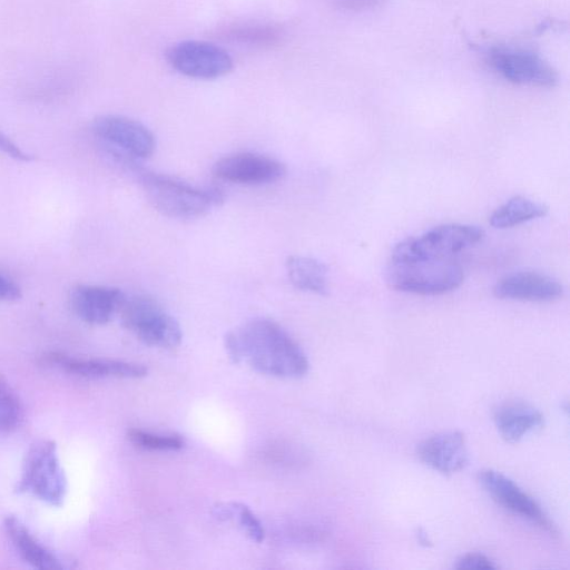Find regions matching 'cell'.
<instances>
[{
  "label": "cell",
  "mask_w": 570,
  "mask_h": 570,
  "mask_svg": "<svg viewBox=\"0 0 570 570\" xmlns=\"http://www.w3.org/2000/svg\"><path fill=\"white\" fill-rule=\"evenodd\" d=\"M243 360L257 372L283 379H298L309 363L298 343L275 321L255 317L234 330Z\"/></svg>",
  "instance_id": "cell-1"
},
{
  "label": "cell",
  "mask_w": 570,
  "mask_h": 570,
  "mask_svg": "<svg viewBox=\"0 0 570 570\" xmlns=\"http://www.w3.org/2000/svg\"><path fill=\"white\" fill-rule=\"evenodd\" d=\"M146 198L160 214L180 219L197 218L219 207L225 199L218 188H200L180 179L138 168Z\"/></svg>",
  "instance_id": "cell-2"
},
{
  "label": "cell",
  "mask_w": 570,
  "mask_h": 570,
  "mask_svg": "<svg viewBox=\"0 0 570 570\" xmlns=\"http://www.w3.org/2000/svg\"><path fill=\"white\" fill-rule=\"evenodd\" d=\"M385 279L395 291L417 295H441L461 286L464 272L453 258L396 262L390 259Z\"/></svg>",
  "instance_id": "cell-3"
},
{
  "label": "cell",
  "mask_w": 570,
  "mask_h": 570,
  "mask_svg": "<svg viewBox=\"0 0 570 570\" xmlns=\"http://www.w3.org/2000/svg\"><path fill=\"white\" fill-rule=\"evenodd\" d=\"M14 490L29 493L52 507L63 503L68 482L53 441L39 440L31 444Z\"/></svg>",
  "instance_id": "cell-4"
},
{
  "label": "cell",
  "mask_w": 570,
  "mask_h": 570,
  "mask_svg": "<svg viewBox=\"0 0 570 570\" xmlns=\"http://www.w3.org/2000/svg\"><path fill=\"white\" fill-rule=\"evenodd\" d=\"M484 236V230L475 225L444 224L419 237L401 240L393 247L390 259L411 262L452 258L463 249L480 243Z\"/></svg>",
  "instance_id": "cell-5"
},
{
  "label": "cell",
  "mask_w": 570,
  "mask_h": 570,
  "mask_svg": "<svg viewBox=\"0 0 570 570\" xmlns=\"http://www.w3.org/2000/svg\"><path fill=\"white\" fill-rule=\"evenodd\" d=\"M119 314L121 325L146 345L170 348L181 342L178 321L147 295L126 296Z\"/></svg>",
  "instance_id": "cell-6"
},
{
  "label": "cell",
  "mask_w": 570,
  "mask_h": 570,
  "mask_svg": "<svg viewBox=\"0 0 570 570\" xmlns=\"http://www.w3.org/2000/svg\"><path fill=\"white\" fill-rule=\"evenodd\" d=\"M91 128L107 154L124 166L150 157L156 149V138L149 128L126 116H98Z\"/></svg>",
  "instance_id": "cell-7"
},
{
  "label": "cell",
  "mask_w": 570,
  "mask_h": 570,
  "mask_svg": "<svg viewBox=\"0 0 570 570\" xmlns=\"http://www.w3.org/2000/svg\"><path fill=\"white\" fill-rule=\"evenodd\" d=\"M487 65L509 82L533 87H554L557 71L537 52L507 46H490L483 50Z\"/></svg>",
  "instance_id": "cell-8"
},
{
  "label": "cell",
  "mask_w": 570,
  "mask_h": 570,
  "mask_svg": "<svg viewBox=\"0 0 570 570\" xmlns=\"http://www.w3.org/2000/svg\"><path fill=\"white\" fill-rule=\"evenodd\" d=\"M167 60L179 73L196 79H216L233 68L227 50L204 40H184L173 45L167 51Z\"/></svg>",
  "instance_id": "cell-9"
},
{
  "label": "cell",
  "mask_w": 570,
  "mask_h": 570,
  "mask_svg": "<svg viewBox=\"0 0 570 570\" xmlns=\"http://www.w3.org/2000/svg\"><path fill=\"white\" fill-rule=\"evenodd\" d=\"M212 170L222 180L242 185L273 184L286 174L278 159L252 151L226 155L216 160Z\"/></svg>",
  "instance_id": "cell-10"
},
{
  "label": "cell",
  "mask_w": 570,
  "mask_h": 570,
  "mask_svg": "<svg viewBox=\"0 0 570 570\" xmlns=\"http://www.w3.org/2000/svg\"><path fill=\"white\" fill-rule=\"evenodd\" d=\"M40 363L49 368L82 379L126 377L139 379L146 376V366L137 363L107 360L83 358L61 352H48L40 357Z\"/></svg>",
  "instance_id": "cell-11"
},
{
  "label": "cell",
  "mask_w": 570,
  "mask_h": 570,
  "mask_svg": "<svg viewBox=\"0 0 570 570\" xmlns=\"http://www.w3.org/2000/svg\"><path fill=\"white\" fill-rule=\"evenodd\" d=\"M478 480L490 497L505 510L538 524L547 531H553L541 507L511 479L489 469L480 471Z\"/></svg>",
  "instance_id": "cell-12"
},
{
  "label": "cell",
  "mask_w": 570,
  "mask_h": 570,
  "mask_svg": "<svg viewBox=\"0 0 570 570\" xmlns=\"http://www.w3.org/2000/svg\"><path fill=\"white\" fill-rule=\"evenodd\" d=\"M125 293L116 287L81 284L70 295L73 313L85 323L107 324L119 313Z\"/></svg>",
  "instance_id": "cell-13"
},
{
  "label": "cell",
  "mask_w": 570,
  "mask_h": 570,
  "mask_svg": "<svg viewBox=\"0 0 570 570\" xmlns=\"http://www.w3.org/2000/svg\"><path fill=\"white\" fill-rule=\"evenodd\" d=\"M416 454L425 465L446 475L463 470L469 462L465 438L459 431L442 432L423 440L416 446Z\"/></svg>",
  "instance_id": "cell-14"
},
{
  "label": "cell",
  "mask_w": 570,
  "mask_h": 570,
  "mask_svg": "<svg viewBox=\"0 0 570 570\" xmlns=\"http://www.w3.org/2000/svg\"><path fill=\"white\" fill-rule=\"evenodd\" d=\"M564 293L556 278L538 272H515L497 282L493 295L501 299L551 302Z\"/></svg>",
  "instance_id": "cell-15"
},
{
  "label": "cell",
  "mask_w": 570,
  "mask_h": 570,
  "mask_svg": "<svg viewBox=\"0 0 570 570\" xmlns=\"http://www.w3.org/2000/svg\"><path fill=\"white\" fill-rule=\"evenodd\" d=\"M3 528L13 549L26 563L39 570H62L66 568L63 560L35 538L17 517H6Z\"/></svg>",
  "instance_id": "cell-16"
},
{
  "label": "cell",
  "mask_w": 570,
  "mask_h": 570,
  "mask_svg": "<svg viewBox=\"0 0 570 570\" xmlns=\"http://www.w3.org/2000/svg\"><path fill=\"white\" fill-rule=\"evenodd\" d=\"M493 421L504 441L517 443L528 433L540 429L543 425L544 417L532 405L512 401L497 407Z\"/></svg>",
  "instance_id": "cell-17"
},
{
  "label": "cell",
  "mask_w": 570,
  "mask_h": 570,
  "mask_svg": "<svg viewBox=\"0 0 570 570\" xmlns=\"http://www.w3.org/2000/svg\"><path fill=\"white\" fill-rule=\"evenodd\" d=\"M292 285L304 292L325 296L328 294L327 266L317 258L291 255L285 261Z\"/></svg>",
  "instance_id": "cell-18"
},
{
  "label": "cell",
  "mask_w": 570,
  "mask_h": 570,
  "mask_svg": "<svg viewBox=\"0 0 570 570\" xmlns=\"http://www.w3.org/2000/svg\"><path fill=\"white\" fill-rule=\"evenodd\" d=\"M548 213L547 205L523 196H514L491 213L489 224L499 229L510 228L544 217Z\"/></svg>",
  "instance_id": "cell-19"
},
{
  "label": "cell",
  "mask_w": 570,
  "mask_h": 570,
  "mask_svg": "<svg viewBox=\"0 0 570 570\" xmlns=\"http://www.w3.org/2000/svg\"><path fill=\"white\" fill-rule=\"evenodd\" d=\"M22 420L21 400L10 383L0 375V433L17 430Z\"/></svg>",
  "instance_id": "cell-20"
},
{
  "label": "cell",
  "mask_w": 570,
  "mask_h": 570,
  "mask_svg": "<svg viewBox=\"0 0 570 570\" xmlns=\"http://www.w3.org/2000/svg\"><path fill=\"white\" fill-rule=\"evenodd\" d=\"M227 37L239 43L265 46L277 42L281 31L271 24L242 23L232 27Z\"/></svg>",
  "instance_id": "cell-21"
},
{
  "label": "cell",
  "mask_w": 570,
  "mask_h": 570,
  "mask_svg": "<svg viewBox=\"0 0 570 570\" xmlns=\"http://www.w3.org/2000/svg\"><path fill=\"white\" fill-rule=\"evenodd\" d=\"M129 441L144 450L178 451L185 446V440L179 434H161L130 429L127 433Z\"/></svg>",
  "instance_id": "cell-22"
},
{
  "label": "cell",
  "mask_w": 570,
  "mask_h": 570,
  "mask_svg": "<svg viewBox=\"0 0 570 570\" xmlns=\"http://www.w3.org/2000/svg\"><path fill=\"white\" fill-rule=\"evenodd\" d=\"M234 517L236 515L240 527L244 529L246 534L255 542H262L265 537L263 525L252 510L238 502H233Z\"/></svg>",
  "instance_id": "cell-23"
},
{
  "label": "cell",
  "mask_w": 570,
  "mask_h": 570,
  "mask_svg": "<svg viewBox=\"0 0 570 570\" xmlns=\"http://www.w3.org/2000/svg\"><path fill=\"white\" fill-rule=\"evenodd\" d=\"M454 568L458 570H494L497 566L487 556L471 552L460 557Z\"/></svg>",
  "instance_id": "cell-24"
},
{
  "label": "cell",
  "mask_w": 570,
  "mask_h": 570,
  "mask_svg": "<svg viewBox=\"0 0 570 570\" xmlns=\"http://www.w3.org/2000/svg\"><path fill=\"white\" fill-rule=\"evenodd\" d=\"M0 153L19 161H30L33 159L32 155L23 151L2 131H0Z\"/></svg>",
  "instance_id": "cell-25"
},
{
  "label": "cell",
  "mask_w": 570,
  "mask_h": 570,
  "mask_svg": "<svg viewBox=\"0 0 570 570\" xmlns=\"http://www.w3.org/2000/svg\"><path fill=\"white\" fill-rule=\"evenodd\" d=\"M335 2L346 10L364 11L380 7L383 0H335Z\"/></svg>",
  "instance_id": "cell-26"
},
{
  "label": "cell",
  "mask_w": 570,
  "mask_h": 570,
  "mask_svg": "<svg viewBox=\"0 0 570 570\" xmlns=\"http://www.w3.org/2000/svg\"><path fill=\"white\" fill-rule=\"evenodd\" d=\"M20 297V287L10 278L0 275V301H16Z\"/></svg>",
  "instance_id": "cell-27"
},
{
  "label": "cell",
  "mask_w": 570,
  "mask_h": 570,
  "mask_svg": "<svg viewBox=\"0 0 570 570\" xmlns=\"http://www.w3.org/2000/svg\"><path fill=\"white\" fill-rule=\"evenodd\" d=\"M224 345L227 351L228 357L233 363H240L243 361L240 347L234 331H229L225 334Z\"/></svg>",
  "instance_id": "cell-28"
},
{
  "label": "cell",
  "mask_w": 570,
  "mask_h": 570,
  "mask_svg": "<svg viewBox=\"0 0 570 570\" xmlns=\"http://www.w3.org/2000/svg\"><path fill=\"white\" fill-rule=\"evenodd\" d=\"M213 514L219 520H229L234 517L233 503H220L213 509Z\"/></svg>",
  "instance_id": "cell-29"
},
{
  "label": "cell",
  "mask_w": 570,
  "mask_h": 570,
  "mask_svg": "<svg viewBox=\"0 0 570 570\" xmlns=\"http://www.w3.org/2000/svg\"><path fill=\"white\" fill-rule=\"evenodd\" d=\"M417 538H419V541L425 546H428L430 543L428 541V535L424 532H422V530H419Z\"/></svg>",
  "instance_id": "cell-30"
}]
</instances>
